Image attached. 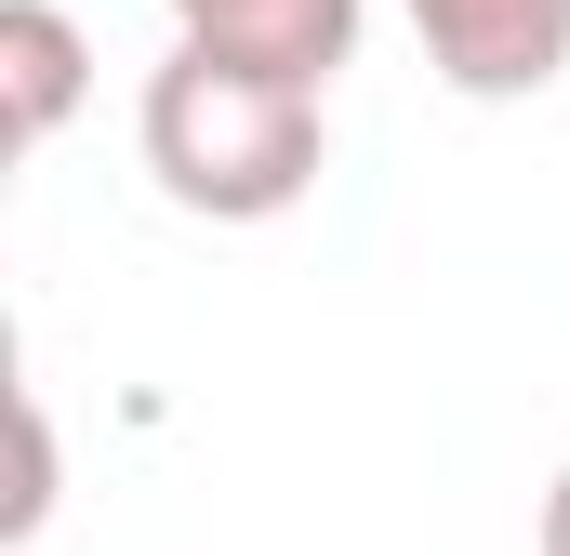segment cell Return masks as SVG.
<instances>
[{"label": "cell", "instance_id": "6da1fadb", "mask_svg": "<svg viewBox=\"0 0 570 556\" xmlns=\"http://www.w3.org/2000/svg\"><path fill=\"white\" fill-rule=\"evenodd\" d=\"M134 133H146L159 199L199 212V226H266V212H292L318 186V159H332V120H318L305 80L239 67V53H199V40H173L146 67Z\"/></svg>", "mask_w": 570, "mask_h": 556}, {"label": "cell", "instance_id": "7a4b0ae2", "mask_svg": "<svg viewBox=\"0 0 570 556\" xmlns=\"http://www.w3.org/2000/svg\"><path fill=\"white\" fill-rule=\"evenodd\" d=\"M399 13H412L425 67L478 107H518L570 67V0H399Z\"/></svg>", "mask_w": 570, "mask_h": 556}, {"label": "cell", "instance_id": "3957f363", "mask_svg": "<svg viewBox=\"0 0 570 556\" xmlns=\"http://www.w3.org/2000/svg\"><path fill=\"white\" fill-rule=\"evenodd\" d=\"M173 40L239 53V67H279V80H305V93H332V67L358 53V0H173Z\"/></svg>", "mask_w": 570, "mask_h": 556}, {"label": "cell", "instance_id": "277c9868", "mask_svg": "<svg viewBox=\"0 0 570 556\" xmlns=\"http://www.w3.org/2000/svg\"><path fill=\"white\" fill-rule=\"evenodd\" d=\"M80 93H94L80 27L53 0H0V120H13V146H53L80 120Z\"/></svg>", "mask_w": 570, "mask_h": 556}, {"label": "cell", "instance_id": "5b68a950", "mask_svg": "<svg viewBox=\"0 0 570 556\" xmlns=\"http://www.w3.org/2000/svg\"><path fill=\"white\" fill-rule=\"evenodd\" d=\"M13 504H0V544H27L40 517H53V424H40V398H13Z\"/></svg>", "mask_w": 570, "mask_h": 556}, {"label": "cell", "instance_id": "8992f818", "mask_svg": "<svg viewBox=\"0 0 570 556\" xmlns=\"http://www.w3.org/2000/svg\"><path fill=\"white\" fill-rule=\"evenodd\" d=\"M544 556H570V464H558V490H544V530H531Z\"/></svg>", "mask_w": 570, "mask_h": 556}]
</instances>
